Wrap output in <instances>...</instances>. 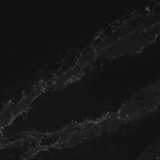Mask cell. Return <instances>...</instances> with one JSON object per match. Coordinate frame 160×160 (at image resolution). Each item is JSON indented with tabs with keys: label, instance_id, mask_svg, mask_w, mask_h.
Here are the masks:
<instances>
[{
	"label": "cell",
	"instance_id": "obj_1",
	"mask_svg": "<svg viewBox=\"0 0 160 160\" xmlns=\"http://www.w3.org/2000/svg\"><path fill=\"white\" fill-rule=\"evenodd\" d=\"M160 35V22L149 26L148 29H141L133 34H128L122 37L120 40L114 42L112 45L106 47L102 50H98V56L101 58H108V59H115L118 56H125V55H136V53L142 51L146 47H149L154 43L157 37Z\"/></svg>",
	"mask_w": 160,
	"mask_h": 160
},
{
	"label": "cell",
	"instance_id": "obj_2",
	"mask_svg": "<svg viewBox=\"0 0 160 160\" xmlns=\"http://www.w3.org/2000/svg\"><path fill=\"white\" fill-rule=\"evenodd\" d=\"M160 83H154L148 88H142L136 95H133L131 99L123 102V106L115 112V115L123 122H133V120L142 118L146 115H151L158 109L160 102Z\"/></svg>",
	"mask_w": 160,
	"mask_h": 160
},
{
	"label": "cell",
	"instance_id": "obj_3",
	"mask_svg": "<svg viewBox=\"0 0 160 160\" xmlns=\"http://www.w3.org/2000/svg\"><path fill=\"white\" fill-rule=\"evenodd\" d=\"M96 58H98V53H96L95 48L85 51L83 55H80V58L77 59V62L72 66V68H69L66 72H62L61 75H58L55 78L47 80L45 82V91H48V90H62L66 85H69L71 82H74L77 77L82 75L87 71V68Z\"/></svg>",
	"mask_w": 160,
	"mask_h": 160
},
{
	"label": "cell",
	"instance_id": "obj_4",
	"mask_svg": "<svg viewBox=\"0 0 160 160\" xmlns=\"http://www.w3.org/2000/svg\"><path fill=\"white\" fill-rule=\"evenodd\" d=\"M42 93H45V82L42 85H38L37 88H34L29 95H26L24 98H21L18 102H7L3 108H2V112H0V128H5L8 127L13 120H15L18 115H21L22 112H26L35 98H38Z\"/></svg>",
	"mask_w": 160,
	"mask_h": 160
},
{
	"label": "cell",
	"instance_id": "obj_5",
	"mask_svg": "<svg viewBox=\"0 0 160 160\" xmlns=\"http://www.w3.org/2000/svg\"><path fill=\"white\" fill-rule=\"evenodd\" d=\"M158 155H160V146L157 142V144L151 146L148 151H144L141 154V157H138V158L139 160H151V158H158Z\"/></svg>",
	"mask_w": 160,
	"mask_h": 160
}]
</instances>
